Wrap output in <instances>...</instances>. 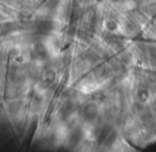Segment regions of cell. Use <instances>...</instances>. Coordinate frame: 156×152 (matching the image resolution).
<instances>
[{"instance_id": "obj_5", "label": "cell", "mask_w": 156, "mask_h": 152, "mask_svg": "<svg viewBox=\"0 0 156 152\" xmlns=\"http://www.w3.org/2000/svg\"><path fill=\"white\" fill-rule=\"evenodd\" d=\"M71 112H72V104L70 102H67L64 104V107L61 110V116L63 117V119H66L71 114Z\"/></svg>"}, {"instance_id": "obj_2", "label": "cell", "mask_w": 156, "mask_h": 152, "mask_svg": "<svg viewBox=\"0 0 156 152\" xmlns=\"http://www.w3.org/2000/svg\"><path fill=\"white\" fill-rule=\"evenodd\" d=\"M31 58L34 60L38 61H45L49 58V53H48V50L45 46L41 43H36L34 44V46L32 47L31 50Z\"/></svg>"}, {"instance_id": "obj_3", "label": "cell", "mask_w": 156, "mask_h": 152, "mask_svg": "<svg viewBox=\"0 0 156 152\" xmlns=\"http://www.w3.org/2000/svg\"><path fill=\"white\" fill-rule=\"evenodd\" d=\"M55 81V72L53 70H47L44 72L43 76L41 78V85L44 89H48L50 87Z\"/></svg>"}, {"instance_id": "obj_1", "label": "cell", "mask_w": 156, "mask_h": 152, "mask_svg": "<svg viewBox=\"0 0 156 152\" xmlns=\"http://www.w3.org/2000/svg\"><path fill=\"white\" fill-rule=\"evenodd\" d=\"M55 28V24L50 19H38L34 21L35 32L38 35H49Z\"/></svg>"}, {"instance_id": "obj_4", "label": "cell", "mask_w": 156, "mask_h": 152, "mask_svg": "<svg viewBox=\"0 0 156 152\" xmlns=\"http://www.w3.org/2000/svg\"><path fill=\"white\" fill-rule=\"evenodd\" d=\"M83 116L86 120H93L97 116V107L94 104H88L84 107Z\"/></svg>"}, {"instance_id": "obj_6", "label": "cell", "mask_w": 156, "mask_h": 152, "mask_svg": "<svg viewBox=\"0 0 156 152\" xmlns=\"http://www.w3.org/2000/svg\"><path fill=\"white\" fill-rule=\"evenodd\" d=\"M58 3H60L58 0H49V2L47 3V8L51 11H55L58 6Z\"/></svg>"}]
</instances>
